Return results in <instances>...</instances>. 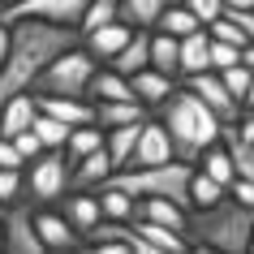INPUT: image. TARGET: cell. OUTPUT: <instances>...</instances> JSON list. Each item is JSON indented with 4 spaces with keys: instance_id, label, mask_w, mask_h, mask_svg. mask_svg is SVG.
Wrapping results in <instances>:
<instances>
[{
    "instance_id": "obj_1",
    "label": "cell",
    "mask_w": 254,
    "mask_h": 254,
    "mask_svg": "<svg viewBox=\"0 0 254 254\" xmlns=\"http://www.w3.org/2000/svg\"><path fill=\"white\" fill-rule=\"evenodd\" d=\"M9 26H13V43H9V56L0 65V108L17 91H30L52 56L82 43L78 26H61V22H43V17H17Z\"/></svg>"
},
{
    "instance_id": "obj_2",
    "label": "cell",
    "mask_w": 254,
    "mask_h": 254,
    "mask_svg": "<svg viewBox=\"0 0 254 254\" xmlns=\"http://www.w3.org/2000/svg\"><path fill=\"white\" fill-rule=\"evenodd\" d=\"M190 246L198 250H220V254H250L254 241V207H241L233 194L211 207H194L186 224Z\"/></svg>"
},
{
    "instance_id": "obj_3",
    "label": "cell",
    "mask_w": 254,
    "mask_h": 254,
    "mask_svg": "<svg viewBox=\"0 0 254 254\" xmlns=\"http://www.w3.org/2000/svg\"><path fill=\"white\" fill-rule=\"evenodd\" d=\"M160 121L168 125L173 155H177V160H186V164H198L202 151L211 147V142H220V138H224V121L215 117V112L202 104L190 86L173 91V99L160 108Z\"/></svg>"
},
{
    "instance_id": "obj_4",
    "label": "cell",
    "mask_w": 254,
    "mask_h": 254,
    "mask_svg": "<svg viewBox=\"0 0 254 254\" xmlns=\"http://www.w3.org/2000/svg\"><path fill=\"white\" fill-rule=\"evenodd\" d=\"M99 65H104V61H95L86 43H73V48H65L61 56L48 61V69L35 78L30 91L35 95H86Z\"/></svg>"
},
{
    "instance_id": "obj_5",
    "label": "cell",
    "mask_w": 254,
    "mask_h": 254,
    "mask_svg": "<svg viewBox=\"0 0 254 254\" xmlns=\"http://www.w3.org/2000/svg\"><path fill=\"white\" fill-rule=\"evenodd\" d=\"M69 177H73V164H69L65 147H48L39 160L26 164V194L30 202H56L69 194Z\"/></svg>"
},
{
    "instance_id": "obj_6",
    "label": "cell",
    "mask_w": 254,
    "mask_h": 254,
    "mask_svg": "<svg viewBox=\"0 0 254 254\" xmlns=\"http://www.w3.org/2000/svg\"><path fill=\"white\" fill-rule=\"evenodd\" d=\"M91 0H9L0 17L4 22H17V17H43V22H61V26H82V13H86Z\"/></svg>"
},
{
    "instance_id": "obj_7",
    "label": "cell",
    "mask_w": 254,
    "mask_h": 254,
    "mask_svg": "<svg viewBox=\"0 0 254 254\" xmlns=\"http://www.w3.org/2000/svg\"><path fill=\"white\" fill-rule=\"evenodd\" d=\"M186 86H190L194 95H198V99H202L207 108H211V112H215L220 121H224V125H228V121H241V112H246V108H241V99L224 86L220 69H202V73H190V78H186Z\"/></svg>"
},
{
    "instance_id": "obj_8",
    "label": "cell",
    "mask_w": 254,
    "mask_h": 254,
    "mask_svg": "<svg viewBox=\"0 0 254 254\" xmlns=\"http://www.w3.org/2000/svg\"><path fill=\"white\" fill-rule=\"evenodd\" d=\"M4 250L9 254H39L43 250L30 202H9V211H4Z\"/></svg>"
},
{
    "instance_id": "obj_9",
    "label": "cell",
    "mask_w": 254,
    "mask_h": 254,
    "mask_svg": "<svg viewBox=\"0 0 254 254\" xmlns=\"http://www.w3.org/2000/svg\"><path fill=\"white\" fill-rule=\"evenodd\" d=\"M177 160L173 155V138H168V125L164 121H142V134H138V147H134V160L129 168H147V164H168Z\"/></svg>"
},
{
    "instance_id": "obj_10",
    "label": "cell",
    "mask_w": 254,
    "mask_h": 254,
    "mask_svg": "<svg viewBox=\"0 0 254 254\" xmlns=\"http://www.w3.org/2000/svg\"><path fill=\"white\" fill-rule=\"evenodd\" d=\"M35 228H39V237H43V250H78L82 241V233L73 224H69V215L65 211H35Z\"/></svg>"
},
{
    "instance_id": "obj_11",
    "label": "cell",
    "mask_w": 254,
    "mask_h": 254,
    "mask_svg": "<svg viewBox=\"0 0 254 254\" xmlns=\"http://www.w3.org/2000/svg\"><path fill=\"white\" fill-rule=\"evenodd\" d=\"M129 39H134V26H129V22H121V17H117V22H104V26H95V30L82 35V43L91 48L95 61H112V56H117Z\"/></svg>"
},
{
    "instance_id": "obj_12",
    "label": "cell",
    "mask_w": 254,
    "mask_h": 254,
    "mask_svg": "<svg viewBox=\"0 0 254 254\" xmlns=\"http://www.w3.org/2000/svg\"><path fill=\"white\" fill-rule=\"evenodd\" d=\"M39 117V95L35 91H17L9 104L0 108V138H17L22 129H30Z\"/></svg>"
},
{
    "instance_id": "obj_13",
    "label": "cell",
    "mask_w": 254,
    "mask_h": 254,
    "mask_svg": "<svg viewBox=\"0 0 254 254\" xmlns=\"http://www.w3.org/2000/svg\"><path fill=\"white\" fill-rule=\"evenodd\" d=\"M134 121H147L142 99H95V125L99 129H117V125H134Z\"/></svg>"
},
{
    "instance_id": "obj_14",
    "label": "cell",
    "mask_w": 254,
    "mask_h": 254,
    "mask_svg": "<svg viewBox=\"0 0 254 254\" xmlns=\"http://www.w3.org/2000/svg\"><path fill=\"white\" fill-rule=\"evenodd\" d=\"M129 82H134V99H142L147 108H164L177 91V78H168V73H160V69H151V65L138 69Z\"/></svg>"
},
{
    "instance_id": "obj_15",
    "label": "cell",
    "mask_w": 254,
    "mask_h": 254,
    "mask_svg": "<svg viewBox=\"0 0 254 254\" xmlns=\"http://www.w3.org/2000/svg\"><path fill=\"white\" fill-rule=\"evenodd\" d=\"M112 173H117V164H112L108 147H99V151H91L86 160L73 164V177H69V186H73V190H99Z\"/></svg>"
},
{
    "instance_id": "obj_16",
    "label": "cell",
    "mask_w": 254,
    "mask_h": 254,
    "mask_svg": "<svg viewBox=\"0 0 254 254\" xmlns=\"http://www.w3.org/2000/svg\"><path fill=\"white\" fill-rule=\"evenodd\" d=\"M61 202H65L69 224L78 228L82 237H86V233L104 220V207H99V194H95V190H73V194H69V198H61Z\"/></svg>"
},
{
    "instance_id": "obj_17",
    "label": "cell",
    "mask_w": 254,
    "mask_h": 254,
    "mask_svg": "<svg viewBox=\"0 0 254 254\" xmlns=\"http://www.w3.org/2000/svg\"><path fill=\"white\" fill-rule=\"evenodd\" d=\"M134 220H155V224H168V228H177V233H186L190 207H181L177 198H138Z\"/></svg>"
},
{
    "instance_id": "obj_18",
    "label": "cell",
    "mask_w": 254,
    "mask_h": 254,
    "mask_svg": "<svg viewBox=\"0 0 254 254\" xmlns=\"http://www.w3.org/2000/svg\"><path fill=\"white\" fill-rule=\"evenodd\" d=\"M202 69H211V30L207 26H198L194 35L181 39V78L202 73Z\"/></svg>"
},
{
    "instance_id": "obj_19",
    "label": "cell",
    "mask_w": 254,
    "mask_h": 254,
    "mask_svg": "<svg viewBox=\"0 0 254 254\" xmlns=\"http://www.w3.org/2000/svg\"><path fill=\"white\" fill-rule=\"evenodd\" d=\"M151 69L168 78H181V39L168 30H151Z\"/></svg>"
},
{
    "instance_id": "obj_20",
    "label": "cell",
    "mask_w": 254,
    "mask_h": 254,
    "mask_svg": "<svg viewBox=\"0 0 254 254\" xmlns=\"http://www.w3.org/2000/svg\"><path fill=\"white\" fill-rule=\"evenodd\" d=\"M108 65L121 69L125 78H134L138 69H147V65H151V30H134V39L125 43V48H121V52L112 56Z\"/></svg>"
},
{
    "instance_id": "obj_21",
    "label": "cell",
    "mask_w": 254,
    "mask_h": 254,
    "mask_svg": "<svg viewBox=\"0 0 254 254\" xmlns=\"http://www.w3.org/2000/svg\"><path fill=\"white\" fill-rule=\"evenodd\" d=\"M86 99H134V82L125 78L121 69L112 65H99L91 78V91H86Z\"/></svg>"
},
{
    "instance_id": "obj_22",
    "label": "cell",
    "mask_w": 254,
    "mask_h": 254,
    "mask_svg": "<svg viewBox=\"0 0 254 254\" xmlns=\"http://www.w3.org/2000/svg\"><path fill=\"white\" fill-rule=\"evenodd\" d=\"M168 4L173 0H121V22H129L134 30H155Z\"/></svg>"
},
{
    "instance_id": "obj_23",
    "label": "cell",
    "mask_w": 254,
    "mask_h": 254,
    "mask_svg": "<svg viewBox=\"0 0 254 254\" xmlns=\"http://www.w3.org/2000/svg\"><path fill=\"white\" fill-rule=\"evenodd\" d=\"M138 224V233L151 241V250L155 254H181V250H190V237L186 233H177V228H168V224H155V220H134Z\"/></svg>"
},
{
    "instance_id": "obj_24",
    "label": "cell",
    "mask_w": 254,
    "mask_h": 254,
    "mask_svg": "<svg viewBox=\"0 0 254 254\" xmlns=\"http://www.w3.org/2000/svg\"><path fill=\"white\" fill-rule=\"evenodd\" d=\"M138 134H142V121L108 129L104 147H108V155H112V164H117V168H129V160H134V147H138Z\"/></svg>"
},
{
    "instance_id": "obj_25",
    "label": "cell",
    "mask_w": 254,
    "mask_h": 254,
    "mask_svg": "<svg viewBox=\"0 0 254 254\" xmlns=\"http://www.w3.org/2000/svg\"><path fill=\"white\" fill-rule=\"evenodd\" d=\"M104 138H108V129H99V125H73L69 129V142H65V155H69V164H78V160H86L91 151H99L104 147Z\"/></svg>"
},
{
    "instance_id": "obj_26",
    "label": "cell",
    "mask_w": 254,
    "mask_h": 254,
    "mask_svg": "<svg viewBox=\"0 0 254 254\" xmlns=\"http://www.w3.org/2000/svg\"><path fill=\"white\" fill-rule=\"evenodd\" d=\"M95 194H99V207H104V215H112V220H134L138 198L129 194V190H121V186H112V181H104Z\"/></svg>"
},
{
    "instance_id": "obj_27",
    "label": "cell",
    "mask_w": 254,
    "mask_h": 254,
    "mask_svg": "<svg viewBox=\"0 0 254 254\" xmlns=\"http://www.w3.org/2000/svg\"><path fill=\"white\" fill-rule=\"evenodd\" d=\"M228 198V186L224 181H215L211 173H202L198 164H194V177H190V207H211V202Z\"/></svg>"
},
{
    "instance_id": "obj_28",
    "label": "cell",
    "mask_w": 254,
    "mask_h": 254,
    "mask_svg": "<svg viewBox=\"0 0 254 254\" xmlns=\"http://www.w3.org/2000/svg\"><path fill=\"white\" fill-rule=\"evenodd\" d=\"M198 168H202V173H211L215 181L233 186V177H237V164H233V155H228L224 138H220V142H211V147H207V151L198 155Z\"/></svg>"
},
{
    "instance_id": "obj_29",
    "label": "cell",
    "mask_w": 254,
    "mask_h": 254,
    "mask_svg": "<svg viewBox=\"0 0 254 254\" xmlns=\"http://www.w3.org/2000/svg\"><path fill=\"white\" fill-rule=\"evenodd\" d=\"M198 26H202V22L190 13V4H168L155 30H168V35H177V39H186V35H194Z\"/></svg>"
},
{
    "instance_id": "obj_30",
    "label": "cell",
    "mask_w": 254,
    "mask_h": 254,
    "mask_svg": "<svg viewBox=\"0 0 254 254\" xmlns=\"http://www.w3.org/2000/svg\"><path fill=\"white\" fill-rule=\"evenodd\" d=\"M69 129H73V125H65V121L52 117V112H39V117H35V134L43 138V147H65Z\"/></svg>"
},
{
    "instance_id": "obj_31",
    "label": "cell",
    "mask_w": 254,
    "mask_h": 254,
    "mask_svg": "<svg viewBox=\"0 0 254 254\" xmlns=\"http://www.w3.org/2000/svg\"><path fill=\"white\" fill-rule=\"evenodd\" d=\"M121 17V0H91L86 4V13H82V35L86 30H95V26H104V22H117Z\"/></svg>"
},
{
    "instance_id": "obj_32",
    "label": "cell",
    "mask_w": 254,
    "mask_h": 254,
    "mask_svg": "<svg viewBox=\"0 0 254 254\" xmlns=\"http://www.w3.org/2000/svg\"><path fill=\"white\" fill-rule=\"evenodd\" d=\"M220 78H224V86L241 99V108H246V95H250V82H254V69L246 65V61H237V65L220 69Z\"/></svg>"
},
{
    "instance_id": "obj_33",
    "label": "cell",
    "mask_w": 254,
    "mask_h": 254,
    "mask_svg": "<svg viewBox=\"0 0 254 254\" xmlns=\"http://www.w3.org/2000/svg\"><path fill=\"white\" fill-rule=\"evenodd\" d=\"M26 168H0V207H9V202L22 198V190H26Z\"/></svg>"
},
{
    "instance_id": "obj_34",
    "label": "cell",
    "mask_w": 254,
    "mask_h": 254,
    "mask_svg": "<svg viewBox=\"0 0 254 254\" xmlns=\"http://www.w3.org/2000/svg\"><path fill=\"white\" fill-rule=\"evenodd\" d=\"M207 30H211V39L237 43V48H246V43H250V39H246V30H241V26H237V22H233V17H228V13H220V17H215V22H207Z\"/></svg>"
},
{
    "instance_id": "obj_35",
    "label": "cell",
    "mask_w": 254,
    "mask_h": 254,
    "mask_svg": "<svg viewBox=\"0 0 254 254\" xmlns=\"http://www.w3.org/2000/svg\"><path fill=\"white\" fill-rule=\"evenodd\" d=\"M241 61V48L237 43H224V39H211V69H228Z\"/></svg>"
},
{
    "instance_id": "obj_36",
    "label": "cell",
    "mask_w": 254,
    "mask_h": 254,
    "mask_svg": "<svg viewBox=\"0 0 254 254\" xmlns=\"http://www.w3.org/2000/svg\"><path fill=\"white\" fill-rule=\"evenodd\" d=\"M13 142H17V151H22V160H26V164H30V160H39L43 151H48V147H43V138L35 134V125H30V129H22Z\"/></svg>"
},
{
    "instance_id": "obj_37",
    "label": "cell",
    "mask_w": 254,
    "mask_h": 254,
    "mask_svg": "<svg viewBox=\"0 0 254 254\" xmlns=\"http://www.w3.org/2000/svg\"><path fill=\"white\" fill-rule=\"evenodd\" d=\"M186 4H190V13L198 17L202 26H207V22H215V17L224 13V0H186Z\"/></svg>"
},
{
    "instance_id": "obj_38",
    "label": "cell",
    "mask_w": 254,
    "mask_h": 254,
    "mask_svg": "<svg viewBox=\"0 0 254 254\" xmlns=\"http://www.w3.org/2000/svg\"><path fill=\"white\" fill-rule=\"evenodd\" d=\"M0 168H26V160H22L13 138H0Z\"/></svg>"
},
{
    "instance_id": "obj_39",
    "label": "cell",
    "mask_w": 254,
    "mask_h": 254,
    "mask_svg": "<svg viewBox=\"0 0 254 254\" xmlns=\"http://www.w3.org/2000/svg\"><path fill=\"white\" fill-rule=\"evenodd\" d=\"M228 194H233V198H237L241 207H254V181H250V177H233Z\"/></svg>"
},
{
    "instance_id": "obj_40",
    "label": "cell",
    "mask_w": 254,
    "mask_h": 254,
    "mask_svg": "<svg viewBox=\"0 0 254 254\" xmlns=\"http://www.w3.org/2000/svg\"><path fill=\"white\" fill-rule=\"evenodd\" d=\"M9 43H13V26L0 17V65H4V56H9Z\"/></svg>"
},
{
    "instance_id": "obj_41",
    "label": "cell",
    "mask_w": 254,
    "mask_h": 254,
    "mask_svg": "<svg viewBox=\"0 0 254 254\" xmlns=\"http://www.w3.org/2000/svg\"><path fill=\"white\" fill-rule=\"evenodd\" d=\"M228 9H254V0H224V13Z\"/></svg>"
},
{
    "instance_id": "obj_42",
    "label": "cell",
    "mask_w": 254,
    "mask_h": 254,
    "mask_svg": "<svg viewBox=\"0 0 254 254\" xmlns=\"http://www.w3.org/2000/svg\"><path fill=\"white\" fill-rule=\"evenodd\" d=\"M241 61H246V65L254 69V43H246V48H241Z\"/></svg>"
},
{
    "instance_id": "obj_43",
    "label": "cell",
    "mask_w": 254,
    "mask_h": 254,
    "mask_svg": "<svg viewBox=\"0 0 254 254\" xmlns=\"http://www.w3.org/2000/svg\"><path fill=\"white\" fill-rule=\"evenodd\" d=\"M246 112H254V82H250V95H246Z\"/></svg>"
},
{
    "instance_id": "obj_44",
    "label": "cell",
    "mask_w": 254,
    "mask_h": 254,
    "mask_svg": "<svg viewBox=\"0 0 254 254\" xmlns=\"http://www.w3.org/2000/svg\"><path fill=\"white\" fill-rule=\"evenodd\" d=\"M0 250H4V220H0Z\"/></svg>"
},
{
    "instance_id": "obj_45",
    "label": "cell",
    "mask_w": 254,
    "mask_h": 254,
    "mask_svg": "<svg viewBox=\"0 0 254 254\" xmlns=\"http://www.w3.org/2000/svg\"><path fill=\"white\" fill-rule=\"evenodd\" d=\"M250 254H254V241H250Z\"/></svg>"
}]
</instances>
